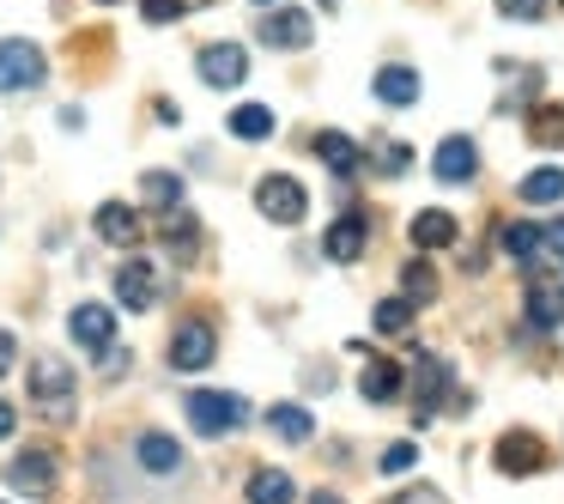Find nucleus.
<instances>
[{"instance_id": "1", "label": "nucleus", "mask_w": 564, "mask_h": 504, "mask_svg": "<svg viewBox=\"0 0 564 504\" xmlns=\"http://www.w3.org/2000/svg\"><path fill=\"white\" fill-rule=\"evenodd\" d=\"M188 426L200 431V438H225V431H243L249 426V401L243 395H219V389H195L183 401Z\"/></svg>"}, {"instance_id": "2", "label": "nucleus", "mask_w": 564, "mask_h": 504, "mask_svg": "<svg viewBox=\"0 0 564 504\" xmlns=\"http://www.w3.org/2000/svg\"><path fill=\"white\" fill-rule=\"evenodd\" d=\"M43 74H50V62H43V50L31 37L0 43V92H37Z\"/></svg>"}, {"instance_id": "3", "label": "nucleus", "mask_w": 564, "mask_h": 504, "mask_svg": "<svg viewBox=\"0 0 564 504\" xmlns=\"http://www.w3.org/2000/svg\"><path fill=\"white\" fill-rule=\"evenodd\" d=\"M31 401L43 407V419H67L74 414V371L62 358H37L31 365Z\"/></svg>"}, {"instance_id": "4", "label": "nucleus", "mask_w": 564, "mask_h": 504, "mask_svg": "<svg viewBox=\"0 0 564 504\" xmlns=\"http://www.w3.org/2000/svg\"><path fill=\"white\" fill-rule=\"evenodd\" d=\"M256 207H261V219H273V225H304V213H310V195H304V183H292V176H261L256 183Z\"/></svg>"}, {"instance_id": "5", "label": "nucleus", "mask_w": 564, "mask_h": 504, "mask_svg": "<svg viewBox=\"0 0 564 504\" xmlns=\"http://www.w3.org/2000/svg\"><path fill=\"white\" fill-rule=\"evenodd\" d=\"M55 474H62L55 450H19L13 462H7V486H13V492H31V498L55 492Z\"/></svg>"}, {"instance_id": "6", "label": "nucleus", "mask_w": 564, "mask_h": 504, "mask_svg": "<svg viewBox=\"0 0 564 504\" xmlns=\"http://www.w3.org/2000/svg\"><path fill=\"white\" fill-rule=\"evenodd\" d=\"M195 67H200V79H207V86H219V92H231V86H243V79H249L243 43H207Z\"/></svg>"}, {"instance_id": "7", "label": "nucleus", "mask_w": 564, "mask_h": 504, "mask_svg": "<svg viewBox=\"0 0 564 504\" xmlns=\"http://www.w3.org/2000/svg\"><path fill=\"white\" fill-rule=\"evenodd\" d=\"M443 389H449V365H443L437 353H419V358H413V419H419V426L437 414Z\"/></svg>"}, {"instance_id": "8", "label": "nucleus", "mask_w": 564, "mask_h": 504, "mask_svg": "<svg viewBox=\"0 0 564 504\" xmlns=\"http://www.w3.org/2000/svg\"><path fill=\"white\" fill-rule=\"evenodd\" d=\"M213 353H219V341H213V329H207L200 317L183 322V329L171 334V365H176V371H207Z\"/></svg>"}, {"instance_id": "9", "label": "nucleus", "mask_w": 564, "mask_h": 504, "mask_svg": "<svg viewBox=\"0 0 564 504\" xmlns=\"http://www.w3.org/2000/svg\"><path fill=\"white\" fill-rule=\"evenodd\" d=\"M491 455H498V468H503V474H540V468L552 462V455H546V443H540L534 431H503V438H498V450H491Z\"/></svg>"}, {"instance_id": "10", "label": "nucleus", "mask_w": 564, "mask_h": 504, "mask_svg": "<svg viewBox=\"0 0 564 504\" xmlns=\"http://www.w3.org/2000/svg\"><path fill=\"white\" fill-rule=\"evenodd\" d=\"M431 176H437V183H474V176H479L474 140H467V135H449V140H443L437 159H431Z\"/></svg>"}, {"instance_id": "11", "label": "nucleus", "mask_w": 564, "mask_h": 504, "mask_svg": "<svg viewBox=\"0 0 564 504\" xmlns=\"http://www.w3.org/2000/svg\"><path fill=\"white\" fill-rule=\"evenodd\" d=\"M268 50H304L310 37H316V25H310V13H297V7H280L273 19H261V31H256Z\"/></svg>"}, {"instance_id": "12", "label": "nucleus", "mask_w": 564, "mask_h": 504, "mask_svg": "<svg viewBox=\"0 0 564 504\" xmlns=\"http://www.w3.org/2000/svg\"><path fill=\"white\" fill-rule=\"evenodd\" d=\"M116 298H122L128 310H152L159 304V268H152V261H122V268H116Z\"/></svg>"}, {"instance_id": "13", "label": "nucleus", "mask_w": 564, "mask_h": 504, "mask_svg": "<svg viewBox=\"0 0 564 504\" xmlns=\"http://www.w3.org/2000/svg\"><path fill=\"white\" fill-rule=\"evenodd\" d=\"M134 450H140V468H147V474H159V480L183 474V443L164 438V431H140Z\"/></svg>"}, {"instance_id": "14", "label": "nucleus", "mask_w": 564, "mask_h": 504, "mask_svg": "<svg viewBox=\"0 0 564 504\" xmlns=\"http://www.w3.org/2000/svg\"><path fill=\"white\" fill-rule=\"evenodd\" d=\"M98 237H104V244L134 249L140 237H147V225H140V213H134V207H122V201H104V207H98Z\"/></svg>"}, {"instance_id": "15", "label": "nucleus", "mask_w": 564, "mask_h": 504, "mask_svg": "<svg viewBox=\"0 0 564 504\" xmlns=\"http://www.w3.org/2000/svg\"><path fill=\"white\" fill-rule=\"evenodd\" d=\"M370 244V219H358V213H346V219L328 225V237H322V249H328L334 261H358Z\"/></svg>"}, {"instance_id": "16", "label": "nucleus", "mask_w": 564, "mask_h": 504, "mask_svg": "<svg viewBox=\"0 0 564 504\" xmlns=\"http://www.w3.org/2000/svg\"><path fill=\"white\" fill-rule=\"evenodd\" d=\"M67 329H74V341H79V346H91V353H104V346L116 341V317H110L104 304H79Z\"/></svg>"}, {"instance_id": "17", "label": "nucleus", "mask_w": 564, "mask_h": 504, "mask_svg": "<svg viewBox=\"0 0 564 504\" xmlns=\"http://www.w3.org/2000/svg\"><path fill=\"white\" fill-rule=\"evenodd\" d=\"M406 237H413V249H449L455 244V219L443 207H425V213H413Z\"/></svg>"}, {"instance_id": "18", "label": "nucleus", "mask_w": 564, "mask_h": 504, "mask_svg": "<svg viewBox=\"0 0 564 504\" xmlns=\"http://www.w3.org/2000/svg\"><path fill=\"white\" fill-rule=\"evenodd\" d=\"M316 159L328 164L334 176H352L358 164H365V147H358V140H346V135H334V128H328V135H316Z\"/></svg>"}, {"instance_id": "19", "label": "nucleus", "mask_w": 564, "mask_h": 504, "mask_svg": "<svg viewBox=\"0 0 564 504\" xmlns=\"http://www.w3.org/2000/svg\"><path fill=\"white\" fill-rule=\"evenodd\" d=\"M516 201H528V207H552V201H564V171L558 164H540L534 176L516 183Z\"/></svg>"}, {"instance_id": "20", "label": "nucleus", "mask_w": 564, "mask_h": 504, "mask_svg": "<svg viewBox=\"0 0 564 504\" xmlns=\"http://www.w3.org/2000/svg\"><path fill=\"white\" fill-rule=\"evenodd\" d=\"M358 389H365V401H394V395H401V365H394V358H370Z\"/></svg>"}, {"instance_id": "21", "label": "nucleus", "mask_w": 564, "mask_h": 504, "mask_svg": "<svg viewBox=\"0 0 564 504\" xmlns=\"http://www.w3.org/2000/svg\"><path fill=\"white\" fill-rule=\"evenodd\" d=\"M292 498H297L292 474H280V468H256L249 474V504H292Z\"/></svg>"}, {"instance_id": "22", "label": "nucleus", "mask_w": 564, "mask_h": 504, "mask_svg": "<svg viewBox=\"0 0 564 504\" xmlns=\"http://www.w3.org/2000/svg\"><path fill=\"white\" fill-rule=\"evenodd\" d=\"M377 98L394 104V110L413 104L419 98V74H413V67H382V74H377Z\"/></svg>"}, {"instance_id": "23", "label": "nucleus", "mask_w": 564, "mask_h": 504, "mask_svg": "<svg viewBox=\"0 0 564 504\" xmlns=\"http://www.w3.org/2000/svg\"><path fill=\"white\" fill-rule=\"evenodd\" d=\"M528 140H534V147H564V104H540V110L528 116Z\"/></svg>"}, {"instance_id": "24", "label": "nucleus", "mask_w": 564, "mask_h": 504, "mask_svg": "<svg viewBox=\"0 0 564 504\" xmlns=\"http://www.w3.org/2000/svg\"><path fill=\"white\" fill-rule=\"evenodd\" d=\"M231 135L237 140H268L273 135V110H268V104H237V110H231Z\"/></svg>"}, {"instance_id": "25", "label": "nucleus", "mask_w": 564, "mask_h": 504, "mask_svg": "<svg viewBox=\"0 0 564 504\" xmlns=\"http://www.w3.org/2000/svg\"><path fill=\"white\" fill-rule=\"evenodd\" d=\"M140 195H147V207H164V213H171L176 201H183V176H171V171H147V176H140Z\"/></svg>"}, {"instance_id": "26", "label": "nucleus", "mask_w": 564, "mask_h": 504, "mask_svg": "<svg viewBox=\"0 0 564 504\" xmlns=\"http://www.w3.org/2000/svg\"><path fill=\"white\" fill-rule=\"evenodd\" d=\"M558 317H564V292L528 286V322H534V329H558Z\"/></svg>"}, {"instance_id": "27", "label": "nucleus", "mask_w": 564, "mask_h": 504, "mask_svg": "<svg viewBox=\"0 0 564 504\" xmlns=\"http://www.w3.org/2000/svg\"><path fill=\"white\" fill-rule=\"evenodd\" d=\"M268 426L280 431L285 443H304L310 431H316V426H310V414H304V407H297V401H280V407H273V414H268Z\"/></svg>"}, {"instance_id": "28", "label": "nucleus", "mask_w": 564, "mask_h": 504, "mask_svg": "<svg viewBox=\"0 0 564 504\" xmlns=\"http://www.w3.org/2000/svg\"><path fill=\"white\" fill-rule=\"evenodd\" d=\"M498 244H503V256H516V261H534V256H540V232H534L528 219L503 225V232H498Z\"/></svg>"}, {"instance_id": "29", "label": "nucleus", "mask_w": 564, "mask_h": 504, "mask_svg": "<svg viewBox=\"0 0 564 504\" xmlns=\"http://www.w3.org/2000/svg\"><path fill=\"white\" fill-rule=\"evenodd\" d=\"M370 322H377V334H406V322H413V298H382V304L370 310Z\"/></svg>"}, {"instance_id": "30", "label": "nucleus", "mask_w": 564, "mask_h": 504, "mask_svg": "<svg viewBox=\"0 0 564 504\" xmlns=\"http://www.w3.org/2000/svg\"><path fill=\"white\" fill-rule=\"evenodd\" d=\"M401 286H406V298H419V304H425V298H437V280H431L425 261H413V268L401 274Z\"/></svg>"}, {"instance_id": "31", "label": "nucleus", "mask_w": 564, "mask_h": 504, "mask_svg": "<svg viewBox=\"0 0 564 504\" xmlns=\"http://www.w3.org/2000/svg\"><path fill=\"white\" fill-rule=\"evenodd\" d=\"M164 237H171V249H183V256H188V249H195V219L171 207V219H164Z\"/></svg>"}, {"instance_id": "32", "label": "nucleus", "mask_w": 564, "mask_h": 504, "mask_svg": "<svg viewBox=\"0 0 564 504\" xmlns=\"http://www.w3.org/2000/svg\"><path fill=\"white\" fill-rule=\"evenodd\" d=\"M419 462V450H413V443H389V450H382V474H406V468H413Z\"/></svg>"}, {"instance_id": "33", "label": "nucleus", "mask_w": 564, "mask_h": 504, "mask_svg": "<svg viewBox=\"0 0 564 504\" xmlns=\"http://www.w3.org/2000/svg\"><path fill=\"white\" fill-rule=\"evenodd\" d=\"M140 13H147V25H171V19H183V0H140Z\"/></svg>"}, {"instance_id": "34", "label": "nucleus", "mask_w": 564, "mask_h": 504, "mask_svg": "<svg viewBox=\"0 0 564 504\" xmlns=\"http://www.w3.org/2000/svg\"><path fill=\"white\" fill-rule=\"evenodd\" d=\"M498 13L503 19H540L546 13V0H498Z\"/></svg>"}, {"instance_id": "35", "label": "nucleus", "mask_w": 564, "mask_h": 504, "mask_svg": "<svg viewBox=\"0 0 564 504\" xmlns=\"http://www.w3.org/2000/svg\"><path fill=\"white\" fill-rule=\"evenodd\" d=\"M377 159H382V171H389V176L406 171V147H394V140H377Z\"/></svg>"}, {"instance_id": "36", "label": "nucleus", "mask_w": 564, "mask_h": 504, "mask_svg": "<svg viewBox=\"0 0 564 504\" xmlns=\"http://www.w3.org/2000/svg\"><path fill=\"white\" fill-rule=\"evenodd\" d=\"M389 504H449V498H443L437 486H406V492H394Z\"/></svg>"}, {"instance_id": "37", "label": "nucleus", "mask_w": 564, "mask_h": 504, "mask_svg": "<svg viewBox=\"0 0 564 504\" xmlns=\"http://www.w3.org/2000/svg\"><path fill=\"white\" fill-rule=\"evenodd\" d=\"M13 358H19V341L7 329H0V377H7V371H13Z\"/></svg>"}, {"instance_id": "38", "label": "nucleus", "mask_w": 564, "mask_h": 504, "mask_svg": "<svg viewBox=\"0 0 564 504\" xmlns=\"http://www.w3.org/2000/svg\"><path fill=\"white\" fill-rule=\"evenodd\" d=\"M540 244H546V249H552V256H558V261H564V219H558V225H552V232H540Z\"/></svg>"}, {"instance_id": "39", "label": "nucleus", "mask_w": 564, "mask_h": 504, "mask_svg": "<svg viewBox=\"0 0 564 504\" xmlns=\"http://www.w3.org/2000/svg\"><path fill=\"white\" fill-rule=\"evenodd\" d=\"M13 419H19V414H13L7 401H0V438H13Z\"/></svg>"}, {"instance_id": "40", "label": "nucleus", "mask_w": 564, "mask_h": 504, "mask_svg": "<svg viewBox=\"0 0 564 504\" xmlns=\"http://www.w3.org/2000/svg\"><path fill=\"white\" fill-rule=\"evenodd\" d=\"M310 504H346V498H340V492H316Z\"/></svg>"}, {"instance_id": "41", "label": "nucleus", "mask_w": 564, "mask_h": 504, "mask_svg": "<svg viewBox=\"0 0 564 504\" xmlns=\"http://www.w3.org/2000/svg\"><path fill=\"white\" fill-rule=\"evenodd\" d=\"M195 7H207V0H183V13H195Z\"/></svg>"}, {"instance_id": "42", "label": "nucleus", "mask_w": 564, "mask_h": 504, "mask_svg": "<svg viewBox=\"0 0 564 504\" xmlns=\"http://www.w3.org/2000/svg\"><path fill=\"white\" fill-rule=\"evenodd\" d=\"M322 7H340V0H322Z\"/></svg>"}, {"instance_id": "43", "label": "nucleus", "mask_w": 564, "mask_h": 504, "mask_svg": "<svg viewBox=\"0 0 564 504\" xmlns=\"http://www.w3.org/2000/svg\"><path fill=\"white\" fill-rule=\"evenodd\" d=\"M98 7H116V0H98Z\"/></svg>"}, {"instance_id": "44", "label": "nucleus", "mask_w": 564, "mask_h": 504, "mask_svg": "<svg viewBox=\"0 0 564 504\" xmlns=\"http://www.w3.org/2000/svg\"><path fill=\"white\" fill-rule=\"evenodd\" d=\"M256 7H268V0H256Z\"/></svg>"}, {"instance_id": "45", "label": "nucleus", "mask_w": 564, "mask_h": 504, "mask_svg": "<svg viewBox=\"0 0 564 504\" xmlns=\"http://www.w3.org/2000/svg\"><path fill=\"white\" fill-rule=\"evenodd\" d=\"M558 292H564V286H558Z\"/></svg>"}]
</instances>
